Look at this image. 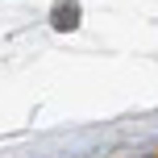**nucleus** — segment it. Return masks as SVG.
Listing matches in <instances>:
<instances>
[{
    "mask_svg": "<svg viewBox=\"0 0 158 158\" xmlns=\"http://www.w3.org/2000/svg\"><path fill=\"white\" fill-rule=\"evenodd\" d=\"M75 25H79V4L75 0L54 4V29H75Z\"/></svg>",
    "mask_w": 158,
    "mask_h": 158,
    "instance_id": "obj_1",
    "label": "nucleus"
}]
</instances>
